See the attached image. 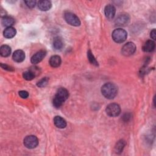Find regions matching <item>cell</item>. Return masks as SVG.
I'll return each instance as SVG.
<instances>
[{
  "label": "cell",
  "instance_id": "cell-1",
  "mask_svg": "<svg viewBox=\"0 0 156 156\" xmlns=\"http://www.w3.org/2000/svg\"><path fill=\"white\" fill-rule=\"evenodd\" d=\"M68 91L65 88H60L57 90L52 100L53 106L56 108H60L62 105L63 102L68 99Z\"/></svg>",
  "mask_w": 156,
  "mask_h": 156
},
{
  "label": "cell",
  "instance_id": "cell-2",
  "mask_svg": "<svg viewBox=\"0 0 156 156\" xmlns=\"http://www.w3.org/2000/svg\"><path fill=\"white\" fill-rule=\"evenodd\" d=\"M102 95L108 99H113L118 93V87L113 83H106L101 87Z\"/></svg>",
  "mask_w": 156,
  "mask_h": 156
},
{
  "label": "cell",
  "instance_id": "cell-3",
  "mask_svg": "<svg viewBox=\"0 0 156 156\" xmlns=\"http://www.w3.org/2000/svg\"><path fill=\"white\" fill-rule=\"evenodd\" d=\"M112 37L113 40L118 43H121L124 42L127 37V32L121 29V28H118L115 29L112 34Z\"/></svg>",
  "mask_w": 156,
  "mask_h": 156
},
{
  "label": "cell",
  "instance_id": "cell-4",
  "mask_svg": "<svg viewBox=\"0 0 156 156\" xmlns=\"http://www.w3.org/2000/svg\"><path fill=\"white\" fill-rule=\"evenodd\" d=\"M64 18L67 23L73 26H79L80 25V21L79 18L74 13L71 12H66L64 14Z\"/></svg>",
  "mask_w": 156,
  "mask_h": 156
},
{
  "label": "cell",
  "instance_id": "cell-5",
  "mask_svg": "<svg viewBox=\"0 0 156 156\" xmlns=\"http://www.w3.org/2000/svg\"><path fill=\"white\" fill-rule=\"evenodd\" d=\"M107 114L111 117H115L118 116L121 113L120 106L115 103L110 104L108 105L105 109Z\"/></svg>",
  "mask_w": 156,
  "mask_h": 156
},
{
  "label": "cell",
  "instance_id": "cell-6",
  "mask_svg": "<svg viewBox=\"0 0 156 156\" xmlns=\"http://www.w3.org/2000/svg\"><path fill=\"white\" fill-rule=\"evenodd\" d=\"M24 145L28 149H34L38 144V140L35 135L26 136L23 141Z\"/></svg>",
  "mask_w": 156,
  "mask_h": 156
},
{
  "label": "cell",
  "instance_id": "cell-7",
  "mask_svg": "<svg viewBox=\"0 0 156 156\" xmlns=\"http://www.w3.org/2000/svg\"><path fill=\"white\" fill-rule=\"evenodd\" d=\"M136 50V46L132 42L126 43L121 49V53L124 56H130L132 55Z\"/></svg>",
  "mask_w": 156,
  "mask_h": 156
},
{
  "label": "cell",
  "instance_id": "cell-8",
  "mask_svg": "<svg viewBox=\"0 0 156 156\" xmlns=\"http://www.w3.org/2000/svg\"><path fill=\"white\" fill-rule=\"evenodd\" d=\"M130 21V17L127 13L119 14L116 20L115 24L119 26H125L129 24Z\"/></svg>",
  "mask_w": 156,
  "mask_h": 156
},
{
  "label": "cell",
  "instance_id": "cell-9",
  "mask_svg": "<svg viewBox=\"0 0 156 156\" xmlns=\"http://www.w3.org/2000/svg\"><path fill=\"white\" fill-rule=\"evenodd\" d=\"M46 55V52L44 50H40L36 52L30 59V62L33 64H37L40 62Z\"/></svg>",
  "mask_w": 156,
  "mask_h": 156
},
{
  "label": "cell",
  "instance_id": "cell-10",
  "mask_svg": "<svg viewBox=\"0 0 156 156\" xmlns=\"http://www.w3.org/2000/svg\"><path fill=\"white\" fill-rule=\"evenodd\" d=\"M104 13L106 18L108 20H112L114 18L116 13V9L114 5L108 4L105 7Z\"/></svg>",
  "mask_w": 156,
  "mask_h": 156
},
{
  "label": "cell",
  "instance_id": "cell-11",
  "mask_svg": "<svg viewBox=\"0 0 156 156\" xmlns=\"http://www.w3.org/2000/svg\"><path fill=\"white\" fill-rule=\"evenodd\" d=\"M13 60L18 63L22 62L25 58V54L23 51L18 49L15 51L12 55Z\"/></svg>",
  "mask_w": 156,
  "mask_h": 156
},
{
  "label": "cell",
  "instance_id": "cell-12",
  "mask_svg": "<svg viewBox=\"0 0 156 156\" xmlns=\"http://www.w3.org/2000/svg\"><path fill=\"white\" fill-rule=\"evenodd\" d=\"M38 8L41 11H47L49 10L51 7L52 4L51 1L47 0H41L39 1L38 2Z\"/></svg>",
  "mask_w": 156,
  "mask_h": 156
},
{
  "label": "cell",
  "instance_id": "cell-13",
  "mask_svg": "<svg viewBox=\"0 0 156 156\" xmlns=\"http://www.w3.org/2000/svg\"><path fill=\"white\" fill-rule=\"evenodd\" d=\"M54 123L55 126L59 129H63L66 126V121L60 116H56L54 117Z\"/></svg>",
  "mask_w": 156,
  "mask_h": 156
},
{
  "label": "cell",
  "instance_id": "cell-14",
  "mask_svg": "<svg viewBox=\"0 0 156 156\" xmlns=\"http://www.w3.org/2000/svg\"><path fill=\"white\" fill-rule=\"evenodd\" d=\"M155 44L152 40H147L143 46V50L146 52H151L155 49Z\"/></svg>",
  "mask_w": 156,
  "mask_h": 156
},
{
  "label": "cell",
  "instance_id": "cell-15",
  "mask_svg": "<svg viewBox=\"0 0 156 156\" xmlns=\"http://www.w3.org/2000/svg\"><path fill=\"white\" fill-rule=\"evenodd\" d=\"M16 34V29L13 27H7L3 32V35L6 38H12L15 36Z\"/></svg>",
  "mask_w": 156,
  "mask_h": 156
},
{
  "label": "cell",
  "instance_id": "cell-16",
  "mask_svg": "<svg viewBox=\"0 0 156 156\" xmlns=\"http://www.w3.org/2000/svg\"><path fill=\"white\" fill-rule=\"evenodd\" d=\"M62 60H61V58L60 56L58 55H52L50 59H49V65L53 67V68H57L58 67L60 64H61Z\"/></svg>",
  "mask_w": 156,
  "mask_h": 156
},
{
  "label": "cell",
  "instance_id": "cell-17",
  "mask_svg": "<svg viewBox=\"0 0 156 156\" xmlns=\"http://www.w3.org/2000/svg\"><path fill=\"white\" fill-rule=\"evenodd\" d=\"M2 24L5 27H12V25L14 24L15 23V20L11 17V16H4L2 18Z\"/></svg>",
  "mask_w": 156,
  "mask_h": 156
},
{
  "label": "cell",
  "instance_id": "cell-18",
  "mask_svg": "<svg viewBox=\"0 0 156 156\" xmlns=\"http://www.w3.org/2000/svg\"><path fill=\"white\" fill-rule=\"evenodd\" d=\"M63 47V41L61 38L57 37L53 40V48L55 50H60Z\"/></svg>",
  "mask_w": 156,
  "mask_h": 156
},
{
  "label": "cell",
  "instance_id": "cell-19",
  "mask_svg": "<svg viewBox=\"0 0 156 156\" xmlns=\"http://www.w3.org/2000/svg\"><path fill=\"white\" fill-rule=\"evenodd\" d=\"M1 55L4 57L9 56L11 54V48L8 45H2L0 48Z\"/></svg>",
  "mask_w": 156,
  "mask_h": 156
},
{
  "label": "cell",
  "instance_id": "cell-20",
  "mask_svg": "<svg viewBox=\"0 0 156 156\" xmlns=\"http://www.w3.org/2000/svg\"><path fill=\"white\" fill-rule=\"evenodd\" d=\"M125 145H126L125 141L121 140H119V141H118V143H116V144L115 147V151L116 153L120 154L122 151Z\"/></svg>",
  "mask_w": 156,
  "mask_h": 156
},
{
  "label": "cell",
  "instance_id": "cell-21",
  "mask_svg": "<svg viewBox=\"0 0 156 156\" xmlns=\"http://www.w3.org/2000/svg\"><path fill=\"white\" fill-rule=\"evenodd\" d=\"M23 76V78L26 80H32V79H34L35 75L33 71H32L31 70H29V71L24 72Z\"/></svg>",
  "mask_w": 156,
  "mask_h": 156
},
{
  "label": "cell",
  "instance_id": "cell-22",
  "mask_svg": "<svg viewBox=\"0 0 156 156\" xmlns=\"http://www.w3.org/2000/svg\"><path fill=\"white\" fill-rule=\"evenodd\" d=\"M87 57L89 60V62L93 65L94 66H98V62L94 57L93 54H92L91 51L90 50H88L87 51Z\"/></svg>",
  "mask_w": 156,
  "mask_h": 156
},
{
  "label": "cell",
  "instance_id": "cell-23",
  "mask_svg": "<svg viewBox=\"0 0 156 156\" xmlns=\"http://www.w3.org/2000/svg\"><path fill=\"white\" fill-rule=\"evenodd\" d=\"M48 82H49V79L48 77H43L37 82V85L40 88L44 87L45 86L47 85V84L48 83Z\"/></svg>",
  "mask_w": 156,
  "mask_h": 156
},
{
  "label": "cell",
  "instance_id": "cell-24",
  "mask_svg": "<svg viewBox=\"0 0 156 156\" xmlns=\"http://www.w3.org/2000/svg\"><path fill=\"white\" fill-rule=\"evenodd\" d=\"M24 2L26 3V5L29 8H33L35 7L36 4L35 1H25Z\"/></svg>",
  "mask_w": 156,
  "mask_h": 156
},
{
  "label": "cell",
  "instance_id": "cell-25",
  "mask_svg": "<svg viewBox=\"0 0 156 156\" xmlns=\"http://www.w3.org/2000/svg\"><path fill=\"white\" fill-rule=\"evenodd\" d=\"M20 96L23 99H26L27 98L28 96H29V93L27 91H24V90H22V91H19L18 93Z\"/></svg>",
  "mask_w": 156,
  "mask_h": 156
},
{
  "label": "cell",
  "instance_id": "cell-26",
  "mask_svg": "<svg viewBox=\"0 0 156 156\" xmlns=\"http://www.w3.org/2000/svg\"><path fill=\"white\" fill-rule=\"evenodd\" d=\"M1 66L3 69H5V70H7V71H14V69H13V67L9 66V65H6V64L1 63Z\"/></svg>",
  "mask_w": 156,
  "mask_h": 156
},
{
  "label": "cell",
  "instance_id": "cell-27",
  "mask_svg": "<svg viewBox=\"0 0 156 156\" xmlns=\"http://www.w3.org/2000/svg\"><path fill=\"white\" fill-rule=\"evenodd\" d=\"M155 35H156V32H155V29H153L152 30H151V35H150V36H151V37L153 39V40H155Z\"/></svg>",
  "mask_w": 156,
  "mask_h": 156
},
{
  "label": "cell",
  "instance_id": "cell-28",
  "mask_svg": "<svg viewBox=\"0 0 156 156\" xmlns=\"http://www.w3.org/2000/svg\"><path fill=\"white\" fill-rule=\"evenodd\" d=\"M123 118L125 119V121H128L130 118V115L129 114H125L124 115V116H123Z\"/></svg>",
  "mask_w": 156,
  "mask_h": 156
}]
</instances>
